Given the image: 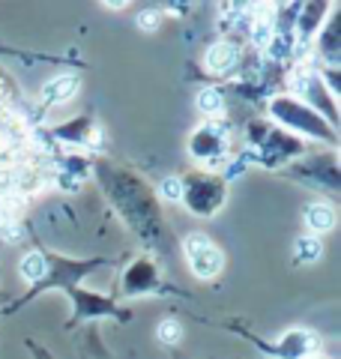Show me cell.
<instances>
[{
    "mask_svg": "<svg viewBox=\"0 0 341 359\" xmlns=\"http://www.w3.org/2000/svg\"><path fill=\"white\" fill-rule=\"evenodd\" d=\"M186 255H189V264H192V273L195 276L213 278L222 273V252L215 249L210 237H203V233L186 237Z\"/></svg>",
    "mask_w": 341,
    "mask_h": 359,
    "instance_id": "6da1fadb",
    "label": "cell"
},
{
    "mask_svg": "<svg viewBox=\"0 0 341 359\" xmlns=\"http://www.w3.org/2000/svg\"><path fill=\"white\" fill-rule=\"evenodd\" d=\"M78 93V81L72 75H60V78H51L48 84L42 87V99L45 102H69V99Z\"/></svg>",
    "mask_w": 341,
    "mask_h": 359,
    "instance_id": "7a4b0ae2",
    "label": "cell"
},
{
    "mask_svg": "<svg viewBox=\"0 0 341 359\" xmlns=\"http://www.w3.org/2000/svg\"><path fill=\"white\" fill-rule=\"evenodd\" d=\"M305 224L309 231H317V233H326L335 228V210L329 204H312L305 210Z\"/></svg>",
    "mask_w": 341,
    "mask_h": 359,
    "instance_id": "3957f363",
    "label": "cell"
},
{
    "mask_svg": "<svg viewBox=\"0 0 341 359\" xmlns=\"http://www.w3.org/2000/svg\"><path fill=\"white\" fill-rule=\"evenodd\" d=\"M234 63H236V48L231 42H219V45H213V48L207 51L210 72H227Z\"/></svg>",
    "mask_w": 341,
    "mask_h": 359,
    "instance_id": "277c9868",
    "label": "cell"
},
{
    "mask_svg": "<svg viewBox=\"0 0 341 359\" xmlns=\"http://www.w3.org/2000/svg\"><path fill=\"white\" fill-rule=\"evenodd\" d=\"M21 276L27 278V282H39V278L48 273V264H45V257L39 255V252H30V255H25L21 257Z\"/></svg>",
    "mask_w": 341,
    "mask_h": 359,
    "instance_id": "5b68a950",
    "label": "cell"
},
{
    "mask_svg": "<svg viewBox=\"0 0 341 359\" xmlns=\"http://www.w3.org/2000/svg\"><path fill=\"white\" fill-rule=\"evenodd\" d=\"M198 108L203 114H215V111H222V93L213 87H203L198 93Z\"/></svg>",
    "mask_w": 341,
    "mask_h": 359,
    "instance_id": "8992f818",
    "label": "cell"
},
{
    "mask_svg": "<svg viewBox=\"0 0 341 359\" xmlns=\"http://www.w3.org/2000/svg\"><path fill=\"white\" fill-rule=\"evenodd\" d=\"M297 252H300L302 261H317L321 252H323V245H321V240H317V237H302L297 243Z\"/></svg>",
    "mask_w": 341,
    "mask_h": 359,
    "instance_id": "52a82bcc",
    "label": "cell"
},
{
    "mask_svg": "<svg viewBox=\"0 0 341 359\" xmlns=\"http://www.w3.org/2000/svg\"><path fill=\"white\" fill-rule=\"evenodd\" d=\"M180 335H183V330H180L177 320H165L162 327H159V339H162L165 344H177Z\"/></svg>",
    "mask_w": 341,
    "mask_h": 359,
    "instance_id": "ba28073f",
    "label": "cell"
},
{
    "mask_svg": "<svg viewBox=\"0 0 341 359\" xmlns=\"http://www.w3.org/2000/svg\"><path fill=\"white\" fill-rule=\"evenodd\" d=\"M162 198L165 201H180V198H183V183H180L177 177L162 180Z\"/></svg>",
    "mask_w": 341,
    "mask_h": 359,
    "instance_id": "9c48e42d",
    "label": "cell"
},
{
    "mask_svg": "<svg viewBox=\"0 0 341 359\" xmlns=\"http://www.w3.org/2000/svg\"><path fill=\"white\" fill-rule=\"evenodd\" d=\"M252 39H255V45H267L269 42V18H260L258 21L255 30H252Z\"/></svg>",
    "mask_w": 341,
    "mask_h": 359,
    "instance_id": "30bf717a",
    "label": "cell"
},
{
    "mask_svg": "<svg viewBox=\"0 0 341 359\" xmlns=\"http://www.w3.org/2000/svg\"><path fill=\"white\" fill-rule=\"evenodd\" d=\"M138 25H141V30H156V27H159V13L147 9V13L138 15Z\"/></svg>",
    "mask_w": 341,
    "mask_h": 359,
    "instance_id": "8fae6325",
    "label": "cell"
}]
</instances>
